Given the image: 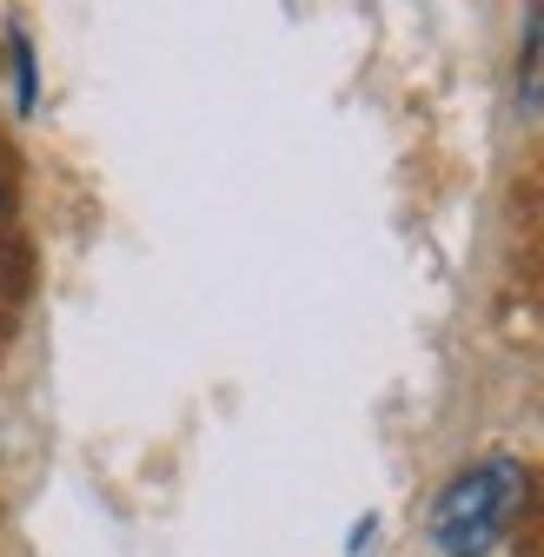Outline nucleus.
Segmentation results:
<instances>
[{
	"label": "nucleus",
	"instance_id": "2",
	"mask_svg": "<svg viewBox=\"0 0 544 557\" xmlns=\"http://www.w3.org/2000/svg\"><path fill=\"white\" fill-rule=\"evenodd\" d=\"M518 107L544 113V8L524 14V40H518Z\"/></svg>",
	"mask_w": 544,
	"mask_h": 557
},
{
	"label": "nucleus",
	"instance_id": "1",
	"mask_svg": "<svg viewBox=\"0 0 544 557\" xmlns=\"http://www.w3.org/2000/svg\"><path fill=\"white\" fill-rule=\"evenodd\" d=\"M531 511V471L511 451H492L479 465H465L425 511L432 550L438 557H492Z\"/></svg>",
	"mask_w": 544,
	"mask_h": 557
}]
</instances>
